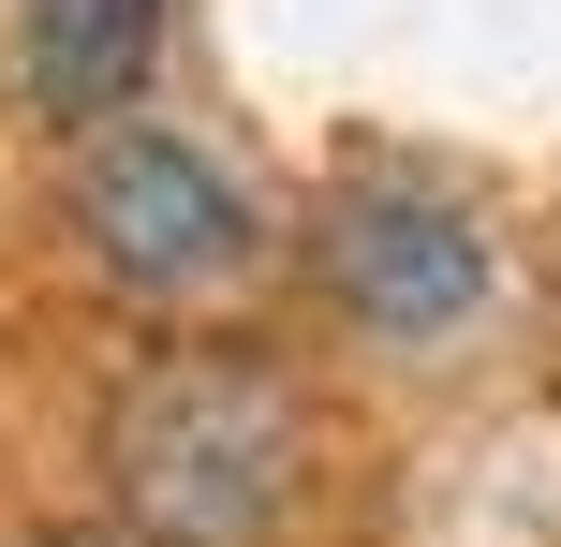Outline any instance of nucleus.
<instances>
[{"label":"nucleus","instance_id":"1","mask_svg":"<svg viewBox=\"0 0 561 547\" xmlns=\"http://www.w3.org/2000/svg\"><path fill=\"white\" fill-rule=\"evenodd\" d=\"M296 474H310V414L266 341H163L104 414L118 533L148 547H266L296 518Z\"/></svg>","mask_w":561,"mask_h":547},{"label":"nucleus","instance_id":"5","mask_svg":"<svg viewBox=\"0 0 561 547\" xmlns=\"http://www.w3.org/2000/svg\"><path fill=\"white\" fill-rule=\"evenodd\" d=\"M45 547H148V533H118V518H89V533H45Z\"/></svg>","mask_w":561,"mask_h":547},{"label":"nucleus","instance_id":"3","mask_svg":"<svg viewBox=\"0 0 561 547\" xmlns=\"http://www.w3.org/2000/svg\"><path fill=\"white\" fill-rule=\"evenodd\" d=\"M310 266H325V296L369 326V341H458V326L488 311V223L458 193H428V178H355V193L325 207V237H310Z\"/></svg>","mask_w":561,"mask_h":547},{"label":"nucleus","instance_id":"2","mask_svg":"<svg viewBox=\"0 0 561 547\" xmlns=\"http://www.w3.org/2000/svg\"><path fill=\"white\" fill-rule=\"evenodd\" d=\"M75 237L118 296H222L252 266V193L207 163L178 118H134V134H89L75 163Z\"/></svg>","mask_w":561,"mask_h":547},{"label":"nucleus","instance_id":"4","mask_svg":"<svg viewBox=\"0 0 561 547\" xmlns=\"http://www.w3.org/2000/svg\"><path fill=\"white\" fill-rule=\"evenodd\" d=\"M163 59V0H15V89L30 118H118Z\"/></svg>","mask_w":561,"mask_h":547}]
</instances>
